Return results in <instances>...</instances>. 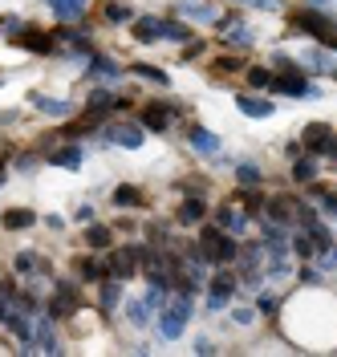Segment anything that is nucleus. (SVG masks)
<instances>
[{"label":"nucleus","mask_w":337,"mask_h":357,"mask_svg":"<svg viewBox=\"0 0 337 357\" xmlns=\"http://www.w3.org/2000/svg\"><path fill=\"white\" fill-rule=\"evenodd\" d=\"M195 248H200L203 260H207V264H216V268L236 264V256H240L236 236H232V231H224L220 223H203L200 236H195Z\"/></svg>","instance_id":"f257e3e1"},{"label":"nucleus","mask_w":337,"mask_h":357,"mask_svg":"<svg viewBox=\"0 0 337 357\" xmlns=\"http://www.w3.org/2000/svg\"><path fill=\"white\" fill-rule=\"evenodd\" d=\"M187 317H191V296L187 292H171V301L155 312V333L163 341H175L183 333V325H187Z\"/></svg>","instance_id":"f03ea898"},{"label":"nucleus","mask_w":337,"mask_h":357,"mask_svg":"<svg viewBox=\"0 0 337 357\" xmlns=\"http://www.w3.org/2000/svg\"><path fill=\"white\" fill-rule=\"evenodd\" d=\"M289 24L292 29H301V33H309V37H317V41H325V37H334L337 33V17L334 13H321L317 4H309V8H292Z\"/></svg>","instance_id":"7ed1b4c3"},{"label":"nucleus","mask_w":337,"mask_h":357,"mask_svg":"<svg viewBox=\"0 0 337 357\" xmlns=\"http://www.w3.org/2000/svg\"><path fill=\"white\" fill-rule=\"evenodd\" d=\"M82 305H86V296L77 289V280H57V284H53V296L45 301V312L53 321H69Z\"/></svg>","instance_id":"20e7f679"},{"label":"nucleus","mask_w":337,"mask_h":357,"mask_svg":"<svg viewBox=\"0 0 337 357\" xmlns=\"http://www.w3.org/2000/svg\"><path fill=\"white\" fill-rule=\"evenodd\" d=\"M305 73H309V69H301L297 61H292L289 69H280V73L272 77V89H276L280 98H317V93H321V86H313Z\"/></svg>","instance_id":"39448f33"},{"label":"nucleus","mask_w":337,"mask_h":357,"mask_svg":"<svg viewBox=\"0 0 337 357\" xmlns=\"http://www.w3.org/2000/svg\"><path fill=\"white\" fill-rule=\"evenodd\" d=\"M102 146H126V151H138L142 142H147V130H142V122H114L102 130L98 138Z\"/></svg>","instance_id":"423d86ee"},{"label":"nucleus","mask_w":337,"mask_h":357,"mask_svg":"<svg viewBox=\"0 0 337 357\" xmlns=\"http://www.w3.org/2000/svg\"><path fill=\"white\" fill-rule=\"evenodd\" d=\"M175 114H179V102H151V106H142L138 122H142L147 134H167L171 122H175Z\"/></svg>","instance_id":"0eeeda50"},{"label":"nucleus","mask_w":337,"mask_h":357,"mask_svg":"<svg viewBox=\"0 0 337 357\" xmlns=\"http://www.w3.org/2000/svg\"><path fill=\"white\" fill-rule=\"evenodd\" d=\"M86 73H90L93 82H102V86H114V82L126 77V66H118L110 53H98V49H93L90 57H86Z\"/></svg>","instance_id":"6e6552de"},{"label":"nucleus","mask_w":337,"mask_h":357,"mask_svg":"<svg viewBox=\"0 0 337 357\" xmlns=\"http://www.w3.org/2000/svg\"><path fill=\"white\" fill-rule=\"evenodd\" d=\"M13 41L21 45V49H29V53H41V57L57 53V37L45 33V29H33V24H21V33H17Z\"/></svg>","instance_id":"1a4fd4ad"},{"label":"nucleus","mask_w":337,"mask_h":357,"mask_svg":"<svg viewBox=\"0 0 337 357\" xmlns=\"http://www.w3.org/2000/svg\"><path fill=\"white\" fill-rule=\"evenodd\" d=\"M216 223L224 227V231H232V236H248V211L244 207H236V203H220L216 207Z\"/></svg>","instance_id":"9d476101"},{"label":"nucleus","mask_w":337,"mask_h":357,"mask_svg":"<svg viewBox=\"0 0 337 357\" xmlns=\"http://www.w3.org/2000/svg\"><path fill=\"white\" fill-rule=\"evenodd\" d=\"M114 110H118V93L98 82V86L90 89V98H86V114H90V118H106V114H114Z\"/></svg>","instance_id":"9b49d317"},{"label":"nucleus","mask_w":337,"mask_h":357,"mask_svg":"<svg viewBox=\"0 0 337 357\" xmlns=\"http://www.w3.org/2000/svg\"><path fill=\"white\" fill-rule=\"evenodd\" d=\"M106 268H110V276H118V280H126V276H135V272H138L135 244H130V248H114V252H110V260H106Z\"/></svg>","instance_id":"f8f14e48"},{"label":"nucleus","mask_w":337,"mask_h":357,"mask_svg":"<svg viewBox=\"0 0 337 357\" xmlns=\"http://www.w3.org/2000/svg\"><path fill=\"white\" fill-rule=\"evenodd\" d=\"M130 37H135L138 45L163 41V17H135V21H130Z\"/></svg>","instance_id":"ddd939ff"},{"label":"nucleus","mask_w":337,"mask_h":357,"mask_svg":"<svg viewBox=\"0 0 337 357\" xmlns=\"http://www.w3.org/2000/svg\"><path fill=\"white\" fill-rule=\"evenodd\" d=\"M73 272H77L82 284H98L102 276H110L106 260H98V256H77V260H73Z\"/></svg>","instance_id":"4468645a"},{"label":"nucleus","mask_w":337,"mask_h":357,"mask_svg":"<svg viewBox=\"0 0 337 357\" xmlns=\"http://www.w3.org/2000/svg\"><path fill=\"white\" fill-rule=\"evenodd\" d=\"M236 292H240V276L227 272V268H216V276L207 280V296H224V301H232Z\"/></svg>","instance_id":"2eb2a0df"},{"label":"nucleus","mask_w":337,"mask_h":357,"mask_svg":"<svg viewBox=\"0 0 337 357\" xmlns=\"http://www.w3.org/2000/svg\"><path fill=\"white\" fill-rule=\"evenodd\" d=\"M236 106H240L244 118H272V114H276V102L260 98V93H240V98H236Z\"/></svg>","instance_id":"dca6fc26"},{"label":"nucleus","mask_w":337,"mask_h":357,"mask_svg":"<svg viewBox=\"0 0 337 357\" xmlns=\"http://www.w3.org/2000/svg\"><path fill=\"white\" fill-rule=\"evenodd\" d=\"M0 227H4V231H29V227H37V211H29V207H8V211H0Z\"/></svg>","instance_id":"f3484780"},{"label":"nucleus","mask_w":337,"mask_h":357,"mask_svg":"<svg viewBox=\"0 0 337 357\" xmlns=\"http://www.w3.org/2000/svg\"><path fill=\"white\" fill-rule=\"evenodd\" d=\"M118 301H122V280H118V276H102V280H98V309L114 312Z\"/></svg>","instance_id":"a211bd4d"},{"label":"nucleus","mask_w":337,"mask_h":357,"mask_svg":"<svg viewBox=\"0 0 337 357\" xmlns=\"http://www.w3.org/2000/svg\"><path fill=\"white\" fill-rule=\"evenodd\" d=\"M317 171H321V158L309 155V151H305L301 158H292V167H289L292 183H317Z\"/></svg>","instance_id":"6ab92c4d"},{"label":"nucleus","mask_w":337,"mask_h":357,"mask_svg":"<svg viewBox=\"0 0 337 357\" xmlns=\"http://www.w3.org/2000/svg\"><path fill=\"white\" fill-rule=\"evenodd\" d=\"M86 248H93V252H110L114 248V227H106V223H86Z\"/></svg>","instance_id":"aec40b11"},{"label":"nucleus","mask_w":337,"mask_h":357,"mask_svg":"<svg viewBox=\"0 0 337 357\" xmlns=\"http://www.w3.org/2000/svg\"><path fill=\"white\" fill-rule=\"evenodd\" d=\"M175 220H179L183 227H195V223H203V220H207V199H200V195H187Z\"/></svg>","instance_id":"412c9836"},{"label":"nucleus","mask_w":337,"mask_h":357,"mask_svg":"<svg viewBox=\"0 0 337 357\" xmlns=\"http://www.w3.org/2000/svg\"><path fill=\"white\" fill-rule=\"evenodd\" d=\"M29 102H33V110L49 114V118H69V114H73V106H69V102H61V98H49V93H29Z\"/></svg>","instance_id":"4be33fe9"},{"label":"nucleus","mask_w":337,"mask_h":357,"mask_svg":"<svg viewBox=\"0 0 337 357\" xmlns=\"http://www.w3.org/2000/svg\"><path fill=\"white\" fill-rule=\"evenodd\" d=\"M187 142H191V151H200V155H220V138L207 130V126H191V130H187Z\"/></svg>","instance_id":"5701e85b"},{"label":"nucleus","mask_w":337,"mask_h":357,"mask_svg":"<svg viewBox=\"0 0 337 357\" xmlns=\"http://www.w3.org/2000/svg\"><path fill=\"white\" fill-rule=\"evenodd\" d=\"M49 162L53 167H66V171H77L82 167V146L77 142H61L57 151H49Z\"/></svg>","instance_id":"b1692460"},{"label":"nucleus","mask_w":337,"mask_h":357,"mask_svg":"<svg viewBox=\"0 0 337 357\" xmlns=\"http://www.w3.org/2000/svg\"><path fill=\"white\" fill-rule=\"evenodd\" d=\"M114 207H122V211H126V207H142V203H147V191H142V187H138V183H122V187H114Z\"/></svg>","instance_id":"393cba45"},{"label":"nucleus","mask_w":337,"mask_h":357,"mask_svg":"<svg viewBox=\"0 0 337 357\" xmlns=\"http://www.w3.org/2000/svg\"><path fill=\"white\" fill-rule=\"evenodd\" d=\"M329 126H325V122H309V126H305V138H301V142H305V151H309V155H317L321 158V151H325V142H329Z\"/></svg>","instance_id":"a878e982"},{"label":"nucleus","mask_w":337,"mask_h":357,"mask_svg":"<svg viewBox=\"0 0 337 357\" xmlns=\"http://www.w3.org/2000/svg\"><path fill=\"white\" fill-rule=\"evenodd\" d=\"M17 272L21 276H49V260L41 252H17Z\"/></svg>","instance_id":"bb28decb"},{"label":"nucleus","mask_w":337,"mask_h":357,"mask_svg":"<svg viewBox=\"0 0 337 357\" xmlns=\"http://www.w3.org/2000/svg\"><path fill=\"white\" fill-rule=\"evenodd\" d=\"M236 199H240V207L248 211V220H260L269 195H260V187H240V191H236Z\"/></svg>","instance_id":"cd10ccee"},{"label":"nucleus","mask_w":337,"mask_h":357,"mask_svg":"<svg viewBox=\"0 0 337 357\" xmlns=\"http://www.w3.org/2000/svg\"><path fill=\"white\" fill-rule=\"evenodd\" d=\"M53 17L61 24H73L86 17V0H53Z\"/></svg>","instance_id":"c85d7f7f"},{"label":"nucleus","mask_w":337,"mask_h":357,"mask_svg":"<svg viewBox=\"0 0 337 357\" xmlns=\"http://www.w3.org/2000/svg\"><path fill=\"white\" fill-rule=\"evenodd\" d=\"M126 73H130V77H142V82H155V86H163V89L171 86V77H167L158 66H147V61H130Z\"/></svg>","instance_id":"c756f323"},{"label":"nucleus","mask_w":337,"mask_h":357,"mask_svg":"<svg viewBox=\"0 0 337 357\" xmlns=\"http://www.w3.org/2000/svg\"><path fill=\"white\" fill-rule=\"evenodd\" d=\"M301 61H305V66H313L309 73H329V69L337 66L334 57L325 53V45H321V49H305V53H301Z\"/></svg>","instance_id":"7c9ffc66"},{"label":"nucleus","mask_w":337,"mask_h":357,"mask_svg":"<svg viewBox=\"0 0 337 357\" xmlns=\"http://www.w3.org/2000/svg\"><path fill=\"white\" fill-rule=\"evenodd\" d=\"M224 45H227V49H248V45H252V29H244L240 21L227 24V29H224Z\"/></svg>","instance_id":"2f4dec72"},{"label":"nucleus","mask_w":337,"mask_h":357,"mask_svg":"<svg viewBox=\"0 0 337 357\" xmlns=\"http://www.w3.org/2000/svg\"><path fill=\"white\" fill-rule=\"evenodd\" d=\"M163 41L187 45V41H195V37H191V29H187V24H179L175 17H163Z\"/></svg>","instance_id":"473e14b6"},{"label":"nucleus","mask_w":337,"mask_h":357,"mask_svg":"<svg viewBox=\"0 0 337 357\" xmlns=\"http://www.w3.org/2000/svg\"><path fill=\"white\" fill-rule=\"evenodd\" d=\"M236 183L240 187H260L264 183V171L256 162H236Z\"/></svg>","instance_id":"72a5a7b5"},{"label":"nucleus","mask_w":337,"mask_h":357,"mask_svg":"<svg viewBox=\"0 0 337 357\" xmlns=\"http://www.w3.org/2000/svg\"><path fill=\"white\" fill-rule=\"evenodd\" d=\"M309 195H313L317 211H321V215H329V220H334V215H337V191H325V187H313V191H309Z\"/></svg>","instance_id":"f704fd0d"},{"label":"nucleus","mask_w":337,"mask_h":357,"mask_svg":"<svg viewBox=\"0 0 337 357\" xmlns=\"http://www.w3.org/2000/svg\"><path fill=\"white\" fill-rule=\"evenodd\" d=\"M102 17L110 24H126V21H135V13H130V4H122V0H110L106 8H102Z\"/></svg>","instance_id":"c9c22d12"},{"label":"nucleus","mask_w":337,"mask_h":357,"mask_svg":"<svg viewBox=\"0 0 337 357\" xmlns=\"http://www.w3.org/2000/svg\"><path fill=\"white\" fill-rule=\"evenodd\" d=\"M305 231H309V240H313V248H317V252H329V248H334V236H329V227H325L321 220H317V223H309Z\"/></svg>","instance_id":"e433bc0d"},{"label":"nucleus","mask_w":337,"mask_h":357,"mask_svg":"<svg viewBox=\"0 0 337 357\" xmlns=\"http://www.w3.org/2000/svg\"><path fill=\"white\" fill-rule=\"evenodd\" d=\"M272 77H276V73H272L269 66H252L248 69V86L252 89H272Z\"/></svg>","instance_id":"4c0bfd02"},{"label":"nucleus","mask_w":337,"mask_h":357,"mask_svg":"<svg viewBox=\"0 0 337 357\" xmlns=\"http://www.w3.org/2000/svg\"><path fill=\"white\" fill-rule=\"evenodd\" d=\"M309 223H317V211L309 207V203L292 199V227H309Z\"/></svg>","instance_id":"58836bf2"},{"label":"nucleus","mask_w":337,"mask_h":357,"mask_svg":"<svg viewBox=\"0 0 337 357\" xmlns=\"http://www.w3.org/2000/svg\"><path fill=\"white\" fill-rule=\"evenodd\" d=\"M211 69H216V73H220V77H232V73H236V69H244V57H236V53H224V57H216V61H211Z\"/></svg>","instance_id":"ea45409f"},{"label":"nucleus","mask_w":337,"mask_h":357,"mask_svg":"<svg viewBox=\"0 0 337 357\" xmlns=\"http://www.w3.org/2000/svg\"><path fill=\"white\" fill-rule=\"evenodd\" d=\"M276 309H280V296H276V292H260L256 289V312H260V317H272Z\"/></svg>","instance_id":"a19ab883"},{"label":"nucleus","mask_w":337,"mask_h":357,"mask_svg":"<svg viewBox=\"0 0 337 357\" xmlns=\"http://www.w3.org/2000/svg\"><path fill=\"white\" fill-rule=\"evenodd\" d=\"M179 13L183 17H191V21H216V17H220V13L207 8V4H179Z\"/></svg>","instance_id":"79ce46f5"},{"label":"nucleus","mask_w":337,"mask_h":357,"mask_svg":"<svg viewBox=\"0 0 337 357\" xmlns=\"http://www.w3.org/2000/svg\"><path fill=\"white\" fill-rule=\"evenodd\" d=\"M126 317H130V325H147V321H151V309H147L142 301H130V305H126Z\"/></svg>","instance_id":"37998d69"},{"label":"nucleus","mask_w":337,"mask_h":357,"mask_svg":"<svg viewBox=\"0 0 337 357\" xmlns=\"http://www.w3.org/2000/svg\"><path fill=\"white\" fill-rule=\"evenodd\" d=\"M232 321L236 325H252L256 321V309H232Z\"/></svg>","instance_id":"c03bdc74"},{"label":"nucleus","mask_w":337,"mask_h":357,"mask_svg":"<svg viewBox=\"0 0 337 357\" xmlns=\"http://www.w3.org/2000/svg\"><path fill=\"white\" fill-rule=\"evenodd\" d=\"M0 33L17 37V33H21V21H17V17H0Z\"/></svg>","instance_id":"a18cd8bd"},{"label":"nucleus","mask_w":337,"mask_h":357,"mask_svg":"<svg viewBox=\"0 0 337 357\" xmlns=\"http://www.w3.org/2000/svg\"><path fill=\"white\" fill-rule=\"evenodd\" d=\"M17 167H21V171H33V167H37V155H17Z\"/></svg>","instance_id":"49530a36"},{"label":"nucleus","mask_w":337,"mask_h":357,"mask_svg":"<svg viewBox=\"0 0 337 357\" xmlns=\"http://www.w3.org/2000/svg\"><path fill=\"white\" fill-rule=\"evenodd\" d=\"M301 280H305V284H317V280H321V272H317V268H301Z\"/></svg>","instance_id":"de8ad7c7"},{"label":"nucleus","mask_w":337,"mask_h":357,"mask_svg":"<svg viewBox=\"0 0 337 357\" xmlns=\"http://www.w3.org/2000/svg\"><path fill=\"white\" fill-rule=\"evenodd\" d=\"M227 305H232V301H224V296H207V309H211V312L227 309Z\"/></svg>","instance_id":"09e8293b"},{"label":"nucleus","mask_w":337,"mask_h":357,"mask_svg":"<svg viewBox=\"0 0 337 357\" xmlns=\"http://www.w3.org/2000/svg\"><path fill=\"white\" fill-rule=\"evenodd\" d=\"M285 155H289V158H301V155H305V142H289V146H285Z\"/></svg>","instance_id":"8fccbe9b"},{"label":"nucleus","mask_w":337,"mask_h":357,"mask_svg":"<svg viewBox=\"0 0 337 357\" xmlns=\"http://www.w3.org/2000/svg\"><path fill=\"white\" fill-rule=\"evenodd\" d=\"M77 220H82V223L93 220V207H90V203H82V207H77Z\"/></svg>","instance_id":"3c124183"},{"label":"nucleus","mask_w":337,"mask_h":357,"mask_svg":"<svg viewBox=\"0 0 337 357\" xmlns=\"http://www.w3.org/2000/svg\"><path fill=\"white\" fill-rule=\"evenodd\" d=\"M45 227H53V231H61V227H66V220H61V215H45Z\"/></svg>","instance_id":"603ef678"},{"label":"nucleus","mask_w":337,"mask_h":357,"mask_svg":"<svg viewBox=\"0 0 337 357\" xmlns=\"http://www.w3.org/2000/svg\"><path fill=\"white\" fill-rule=\"evenodd\" d=\"M4 178H8V175H4V167H0V187H4Z\"/></svg>","instance_id":"864d4df0"},{"label":"nucleus","mask_w":337,"mask_h":357,"mask_svg":"<svg viewBox=\"0 0 337 357\" xmlns=\"http://www.w3.org/2000/svg\"><path fill=\"white\" fill-rule=\"evenodd\" d=\"M0 82H4V77H0Z\"/></svg>","instance_id":"5fc2aeb1"}]
</instances>
